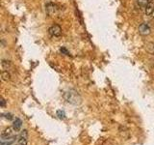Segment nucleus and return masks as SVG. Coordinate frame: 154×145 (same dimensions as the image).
Segmentation results:
<instances>
[{
	"instance_id": "1",
	"label": "nucleus",
	"mask_w": 154,
	"mask_h": 145,
	"mask_svg": "<svg viewBox=\"0 0 154 145\" xmlns=\"http://www.w3.org/2000/svg\"><path fill=\"white\" fill-rule=\"evenodd\" d=\"M64 99L68 102V103L72 104H80L82 102L81 96L79 95V93L75 90L67 91L64 94Z\"/></svg>"
},
{
	"instance_id": "2",
	"label": "nucleus",
	"mask_w": 154,
	"mask_h": 145,
	"mask_svg": "<svg viewBox=\"0 0 154 145\" xmlns=\"http://www.w3.org/2000/svg\"><path fill=\"white\" fill-rule=\"evenodd\" d=\"M48 33L50 34V36H52V37H60V36L62 35L61 26L58 24L52 25L51 27L48 29Z\"/></svg>"
},
{
	"instance_id": "3",
	"label": "nucleus",
	"mask_w": 154,
	"mask_h": 145,
	"mask_svg": "<svg viewBox=\"0 0 154 145\" xmlns=\"http://www.w3.org/2000/svg\"><path fill=\"white\" fill-rule=\"evenodd\" d=\"M27 136H28V133L27 131L24 130L22 131V133L20 134V136H18V142H16V145H27Z\"/></svg>"
},
{
	"instance_id": "4",
	"label": "nucleus",
	"mask_w": 154,
	"mask_h": 145,
	"mask_svg": "<svg viewBox=\"0 0 154 145\" xmlns=\"http://www.w3.org/2000/svg\"><path fill=\"white\" fill-rule=\"evenodd\" d=\"M150 27L148 26V24L146 23H142L139 26V33L143 36H146L150 34Z\"/></svg>"
},
{
	"instance_id": "5",
	"label": "nucleus",
	"mask_w": 154,
	"mask_h": 145,
	"mask_svg": "<svg viewBox=\"0 0 154 145\" xmlns=\"http://www.w3.org/2000/svg\"><path fill=\"white\" fill-rule=\"evenodd\" d=\"M14 131H15L14 128H7L6 130H4L1 133V136H15L14 134Z\"/></svg>"
},
{
	"instance_id": "6",
	"label": "nucleus",
	"mask_w": 154,
	"mask_h": 145,
	"mask_svg": "<svg viewBox=\"0 0 154 145\" xmlns=\"http://www.w3.org/2000/svg\"><path fill=\"white\" fill-rule=\"evenodd\" d=\"M153 12H154V5H153V3L149 2L148 5L146 7V16H151L153 14Z\"/></svg>"
},
{
	"instance_id": "7",
	"label": "nucleus",
	"mask_w": 154,
	"mask_h": 145,
	"mask_svg": "<svg viewBox=\"0 0 154 145\" xmlns=\"http://www.w3.org/2000/svg\"><path fill=\"white\" fill-rule=\"evenodd\" d=\"M13 127H14V129L15 131H19L22 127V121L19 119V118H15V121H14V125H13Z\"/></svg>"
},
{
	"instance_id": "8",
	"label": "nucleus",
	"mask_w": 154,
	"mask_h": 145,
	"mask_svg": "<svg viewBox=\"0 0 154 145\" xmlns=\"http://www.w3.org/2000/svg\"><path fill=\"white\" fill-rule=\"evenodd\" d=\"M146 51L148 52L149 54H154V43L152 42H149V43H146Z\"/></svg>"
},
{
	"instance_id": "9",
	"label": "nucleus",
	"mask_w": 154,
	"mask_h": 145,
	"mask_svg": "<svg viewBox=\"0 0 154 145\" xmlns=\"http://www.w3.org/2000/svg\"><path fill=\"white\" fill-rule=\"evenodd\" d=\"M1 65L4 70H10V69L13 68V65H12V62L9 61V60H2L1 62Z\"/></svg>"
},
{
	"instance_id": "10",
	"label": "nucleus",
	"mask_w": 154,
	"mask_h": 145,
	"mask_svg": "<svg viewBox=\"0 0 154 145\" xmlns=\"http://www.w3.org/2000/svg\"><path fill=\"white\" fill-rule=\"evenodd\" d=\"M1 77H2V80L4 81H10L11 80V75L8 71H3L1 72Z\"/></svg>"
},
{
	"instance_id": "11",
	"label": "nucleus",
	"mask_w": 154,
	"mask_h": 145,
	"mask_svg": "<svg viewBox=\"0 0 154 145\" xmlns=\"http://www.w3.org/2000/svg\"><path fill=\"white\" fill-rule=\"evenodd\" d=\"M46 12L48 15H52L54 14L55 12H56V7L53 5V4H48L46 6Z\"/></svg>"
},
{
	"instance_id": "12",
	"label": "nucleus",
	"mask_w": 154,
	"mask_h": 145,
	"mask_svg": "<svg viewBox=\"0 0 154 145\" xmlns=\"http://www.w3.org/2000/svg\"><path fill=\"white\" fill-rule=\"evenodd\" d=\"M148 3H149L148 0H138V4L140 7H142V8L146 7V6L148 5Z\"/></svg>"
},
{
	"instance_id": "13",
	"label": "nucleus",
	"mask_w": 154,
	"mask_h": 145,
	"mask_svg": "<svg viewBox=\"0 0 154 145\" xmlns=\"http://www.w3.org/2000/svg\"><path fill=\"white\" fill-rule=\"evenodd\" d=\"M57 116L60 119H65V113L64 110H57Z\"/></svg>"
},
{
	"instance_id": "14",
	"label": "nucleus",
	"mask_w": 154,
	"mask_h": 145,
	"mask_svg": "<svg viewBox=\"0 0 154 145\" xmlns=\"http://www.w3.org/2000/svg\"><path fill=\"white\" fill-rule=\"evenodd\" d=\"M2 117H4V118H6V119H8V120H12L13 118V114H11V113H3L2 114Z\"/></svg>"
},
{
	"instance_id": "15",
	"label": "nucleus",
	"mask_w": 154,
	"mask_h": 145,
	"mask_svg": "<svg viewBox=\"0 0 154 145\" xmlns=\"http://www.w3.org/2000/svg\"><path fill=\"white\" fill-rule=\"evenodd\" d=\"M60 51L62 52V53L65 54V55H70V52H68V49L65 48H61Z\"/></svg>"
},
{
	"instance_id": "16",
	"label": "nucleus",
	"mask_w": 154,
	"mask_h": 145,
	"mask_svg": "<svg viewBox=\"0 0 154 145\" xmlns=\"http://www.w3.org/2000/svg\"><path fill=\"white\" fill-rule=\"evenodd\" d=\"M6 104V101L4 100V99H2L1 100V107H4Z\"/></svg>"
},
{
	"instance_id": "17",
	"label": "nucleus",
	"mask_w": 154,
	"mask_h": 145,
	"mask_svg": "<svg viewBox=\"0 0 154 145\" xmlns=\"http://www.w3.org/2000/svg\"><path fill=\"white\" fill-rule=\"evenodd\" d=\"M152 16H153V18H154V12H153V14H152Z\"/></svg>"
}]
</instances>
